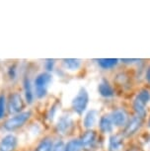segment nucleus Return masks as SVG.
<instances>
[{
    "label": "nucleus",
    "instance_id": "1a4fd4ad",
    "mask_svg": "<svg viewBox=\"0 0 150 151\" xmlns=\"http://www.w3.org/2000/svg\"><path fill=\"white\" fill-rule=\"evenodd\" d=\"M80 142H81L82 148H85V149H91V148L94 146V144L96 142L95 132H92V130L87 132L83 136H82Z\"/></svg>",
    "mask_w": 150,
    "mask_h": 151
},
{
    "label": "nucleus",
    "instance_id": "393cba45",
    "mask_svg": "<svg viewBox=\"0 0 150 151\" xmlns=\"http://www.w3.org/2000/svg\"><path fill=\"white\" fill-rule=\"evenodd\" d=\"M123 62L126 63H129V62H135V61H139L138 59H123Z\"/></svg>",
    "mask_w": 150,
    "mask_h": 151
},
{
    "label": "nucleus",
    "instance_id": "f8f14e48",
    "mask_svg": "<svg viewBox=\"0 0 150 151\" xmlns=\"http://www.w3.org/2000/svg\"><path fill=\"white\" fill-rule=\"evenodd\" d=\"M97 111L95 110H92L87 113V115L84 119V127L86 129H91V127H94L96 122H97Z\"/></svg>",
    "mask_w": 150,
    "mask_h": 151
},
{
    "label": "nucleus",
    "instance_id": "b1692460",
    "mask_svg": "<svg viewBox=\"0 0 150 151\" xmlns=\"http://www.w3.org/2000/svg\"><path fill=\"white\" fill-rule=\"evenodd\" d=\"M145 76H146V79H147V81L150 82V66L147 68V70H146V73H145Z\"/></svg>",
    "mask_w": 150,
    "mask_h": 151
},
{
    "label": "nucleus",
    "instance_id": "f03ea898",
    "mask_svg": "<svg viewBox=\"0 0 150 151\" xmlns=\"http://www.w3.org/2000/svg\"><path fill=\"white\" fill-rule=\"evenodd\" d=\"M89 102V95L86 89L81 88L76 97L72 100V108L74 110L75 113H77L78 115H82L85 110L87 108Z\"/></svg>",
    "mask_w": 150,
    "mask_h": 151
},
{
    "label": "nucleus",
    "instance_id": "5701e85b",
    "mask_svg": "<svg viewBox=\"0 0 150 151\" xmlns=\"http://www.w3.org/2000/svg\"><path fill=\"white\" fill-rule=\"evenodd\" d=\"M53 64H55V60L53 59H47L46 61V67L49 71H52L53 69Z\"/></svg>",
    "mask_w": 150,
    "mask_h": 151
},
{
    "label": "nucleus",
    "instance_id": "20e7f679",
    "mask_svg": "<svg viewBox=\"0 0 150 151\" xmlns=\"http://www.w3.org/2000/svg\"><path fill=\"white\" fill-rule=\"evenodd\" d=\"M24 108V102L19 93H14L10 96L8 109L11 114H20L22 109Z\"/></svg>",
    "mask_w": 150,
    "mask_h": 151
},
{
    "label": "nucleus",
    "instance_id": "a211bd4d",
    "mask_svg": "<svg viewBox=\"0 0 150 151\" xmlns=\"http://www.w3.org/2000/svg\"><path fill=\"white\" fill-rule=\"evenodd\" d=\"M52 140L49 137L42 139L37 147L36 151H52Z\"/></svg>",
    "mask_w": 150,
    "mask_h": 151
},
{
    "label": "nucleus",
    "instance_id": "39448f33",
    "mask_svg": "<svg viewBox=\"0 0 150 151\" xmlns=\"http://www.w3.org/2000/svg\"><path fill=\"white\" fill-rule=\"evenodd\" d=\"M17 145V138L13 134H7L0 141V151H14Z\"/></svg>",
    "mask_w": 150,
    "mask_h": 151
},
{
    "label": "nucleus",
    "instance_id": "f257e3e1",
    "mask_svg": "<svg viewBox=\"0 0 150 151\" xmlns=\"http://www.w3.org/2000/svg\"><path fill=\"white\" fill-rule=\"evenodd\" d=\"M52 80V76L47 72L39 74L35 79V92L38 98H44L47 93V87Z\"/></svg>",
    "mask_w": 150,
    "mask_h": 151
},
{
    "label": "nucleus",
    "instance_id": "a878e982",
    "mask_svg": "<svg viewBox=\"0 0 150 151\" xmlns=\"http://www.w3.org/2000/svg\"><path fill=\"white\" fill-rule=\"evenodd\" d=\"M148 127H150V119H149V121H148Z\"/></svg>",
    "mask_w": 150,
    "mask_h": 151
},
{
    "label": "nucleus",
    "instance_id": "4468645a",
    "mask_svg": "<svg viewBox=\"0 0 150 151\" xmlns=\"http://www.w3.org/2000/svg\"><path fill=\"white\" fill-rule=\"evenodd\" d=\"M98 64L104 69H109V68L115 67L118 63V59L117 58H102L98 59Z\"/></svg>",
    "mask_w": 150,
    "mask_h": 151
},
{
    "label": "nucleus",
    "instance_id": "ddd939ff",
    "mask_svg": "<svg viewBox=\"0 0 150 151\" xmlns=\"http://www.w3.org/2000/svg\"><path fill=\"white\" fill-rule=\"evenodd\" d=\"M123 145V140L118 135H112L109 141V149L110 151H118L121 149Z\"/></svg>",
    "mask_w": 150,
    "mask_h": 151
},
{
    "label": "nucleus",
    "instance_id": "0eeeda50",
    "mask_svg": "<svg viewBox=\"0 0 150 151\" xmlns=\"http://www.w3.org/2000/svg\"><path fill=\"white\" fill-rule=\"evenodd\" d=\"M72 127V119L69 116H62L58 119L57 124H56V130L58 133L61 134H65V133L70 129Z\"/></svg>",
    "mask_w": 150,
    "mask_h": 151
},
{
    "label": "nucleus",
    "instance_id": "9b49d317",
    "mask_svg": "<svg viewBox=\"0 0 150 151\" xmlns=\"http://www.w3.org/2000/svg\"><path fill=\"white\" fill-rule=\"evenodd\" d=\"M100 129L103 132H112L114 124L111 119V116H103L100 119Z\"/></svg>",
    "mask_w": 150,
    "mask_h": 151
},
{
    "label": "nucleus",
    "instance_id": "aec40b11",
    "mask_svg": "<svg viewBox=\"0 0 150 151\" xmlns=\"http://www.w3.org/2000/svg\"><path fill=\"white\" fill-rule=\"evenodd\" d=\"M136 98L138 100H140L142 103H144V104L146 105L150 101V93L147 90L143 89V90H141L139 93H138V95H137Z\"/></svg>",
    "mask_w": 150,
    "mask_h": 151
},
{
    "label": "nucleus",
    "instance_id": "6e6552de",
    "mask_svg": "<svg viewBox=\"0 0 150 151\" xmlns=\"http://www.w3.org/2000/svg\"><path fill=\"white\" fill-rule=\"evenodd\" d=\"M111 119L113 121V124L117 127H121V125L126 124L127 121V115L123 110L118 109L114 111L111 115Z\"/></svg>",
    "mask_w": 150,
    "mask_h": 151
},
{
    "label": "nucleus",
    "instance_id": "7ed1b4c3",
    "mask_svg": "<svg viewBox=\"0 0 150 151\" xmlns=\"http://www.w3.org/2000/svg\"><path fill=\"white\" fill-rule=\"evenodd\" d=\"M31 116L30 112H24V113H20L18 115L12 116L11 119H9L8 121L5 122L4 127L7 130H14L18 127H22L28 119H29Z\"/></svg>",
    "mask_w": 150,
    "mask_h": 151
},
{
    "label": "nucleus",
    "instance_id": "4be33fe9",
    "mask_svg": "<svg viewBox=\"0 0 150 151\" xmlns=\"http://www.w3.org/2000/svg\"><path fill=\"white\" fill-rule=\"evenodd\" d=\"M5 114V97L3 95L0 96V119L4 116Z\"/></svg>",
    "mask_w": 150,
    "mask_h": 151
},
{
    "label": "nucleus",
    "instance_id": "6ab92c4d",
    "mask_svg": "<svg viewBox=\"0 0 150 151\" xmlns=\"http://www.w3.org/2000/svg\"><path fill=\"white\" fill-rule=\"evenodd\" d=\"M81 149L82 145L78 139H72L65 145V151H81Z\"/></svg>",
    "mask_w": 150,
    "mask_h": 151
},
{
    "label": "nucleus",
    "instance_id": "423d86ee",
    "mask_svg": "<svg viewBox=\"0 0 150 151\" xmlns=\"http://www.w3.org/2000/svg\"><path fill=\"white\" fill-rule=\"evenodd\" d=\"M142 124V119L139 116H134L132 118L131 121L127 122L126 129H124V134L126 136H131L132 134H134L135 132L139 129V127H141Z\"/></svg>",
    "mask_w": 150,
    "mask_h": 151
},
{
    "label": "nucleus",
    "instance_id": "9d476101",
    "mask_svg": "<svg viewBox=\"0 0 150 151\" xmlns=\"http://www.w3.org/2000/svg\"><path fill=\"white\" fill-rule=\"evenodd\" d=\"M98 91L100 93L101 96L105 97V98H111V97L114 96V90L111 87L107 81H102L98 86Z\"/></svg>",
    "mask_w": 150,
    "mask_h": 151
},
{
    "label": "nucleus",
    "instance_id": "2eb2a0df",
    "mask_svg": "<svg viewBox=\"0 0 150 151\" xmlns=\"http://www.w3.org/2000/svg\"><path fill=\"white\" fill-rule=\"evenodd\" d=\"M24 89H25V97H26V101L28 104H31L34 99V94L32 91V85L29 78L25 79L24 82Z\"/></svg>",
    "mask_w": 150,
    "mask_h": 151
},
{
    "label": "nucleus",
    "instance_id": "dca6fc26",
    "mask_svg": "<svg viewBox=\"0 0 150 151\" xmlns=\"http://www.w3.org/2000/svg\"><path fill=\"white\" fill-rule=\"evenodd\" d=\"M145 106L146 105L144 103H142L140 100L135 98L134 102H133V109L135 111V113L137 114V116H139V118H141V119H142L146 114Z\"/></svg>",
    "mask_w": 150,
    "mask_h": 151
},
{
    "label": "nucleus",
    "instance_id": "f3484780",
    "mask_svg": "<svg viewBox=\"0 0 150 151\" xmlns=\"http://www.w3.org/2000/svg\"><path fill=\"white\" fill-rule=\"evenodd\" d=\"M63 65L64 67L69 70H76L80 67L81 60L77 58H67L63 59Z\"/></svg>",
    "mask_w": 150,
    "mask_h": 151
},
{
    "label": "nucleus",
    "instance_id": "412c9836",
    "mask_svg": "<svg viewBox=\"0 0 150 151\" xmlns=\"http://www.w3.org/2000/svg\"><path fill=\"white\" fill-rule=\"evenodd\" d=\"M52 151H65V144L61 140L56 141L55 143L53 144Z\"/></svg>",
    "mask_w": 150,
    "mask_h": 151
}]
</instances>
